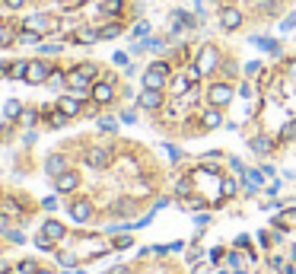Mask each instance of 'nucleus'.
Listing matches in <instances>:
<instances>
[{
    "label": "nucleus",
    "instance_id": "obj_1",
    "mask_svg": "<svg viewBox=\"0 0 296 274\" xmlns=\"http://www.w3.org/2000/svg\"><path fill=\"white\" fill-rule=\"evenodd\" d=\"M51 74H54V67H51L48 61H29V67H26V83L38 86V83L51 80Z\"/></svg>",
    "mask_w": 296,
    "mask_h": 274
},
{
    "label": "nucleus",
    "instance_id": "obj_2",
    "mask_svg": "<svg viewBox=\"0 0 296 274\" xmlns=\"http://www.w3.org/2000/svg\"><path fill=\"white\" fill-rule=\"evenodd\" d=\"M207 102H210V106H216V108L230 106V102H232V86H230L226 80L210 83V90H207Z\"/></svg>",
    "mask_w": 296,
    "mask_h": 274
},
{
    "label": "nucleus",
    "instance_id": "obj_3",
    "mask_svg": "<svg viewBox=\"0 0 296 274\" xmlns=\"http://www.w3.org/2000/svg\"><path fill=\"white\" fill-rule=\"evenodd\" d=\"M198 67H201L204 74H214L216 67H220V51H216V45H204L201 51H198Z\"/></svg>",
    "mask_w": 296,
    "mask_h": 274
},
{
    "label": "nucleus",
    "instance_id": "obj_4",
    "mask_svg": "<svg viewBox=\"0 0 296 274\" xmlns=\"http://www.w3.org/2000/svg\"><path fill=\"white\" fill-rule=\"evenodd\" d=\"M162 102H166V96H162V90H144L140 96H137V106L146 108V112H160Z\"/></svg>",
    "mask_w": 296,
    "mask_h": 274
},
{
    "label": "nucleus",
    "instance_id": "obj_5",
    "mask_svg": "<svg viewBox=\"0 0 296 274\" xmlns=\"http://www.w3.org/2000/svg\"><path fill=\"white\" fill-rule=\"evenodd\" d=\"M90 96H92V102H96V106H108V102L115 99V86H112L108 80H102V83H92Z\"/></svg>",
    "mask_w": 296,
    "mask_h": 274
},
{
    "label": "nucleus",
    "instance_id": "obj_6",
    "mask_svg": "<svg viewBox=\"0 0 296 274\" xmlns=\"http://www.w3.org/2000/svg\"><path fill=\"white\" fill-rule=\"evenodd\" d=\"M220 26H223V32L242 29V13L236 10V6H223V10H220Z\"/></svg>",
    "mask_w": 296,
    "mask_h": 274
},
{
    "label": "nucleus",
    "instance_id": "obj_7",
    "mask_svg": "<svg viewBox=\"0 0 296 274\" xmlns=\"http://www.w3.org/2000/svg\"><path fill=\"white\" fill-rule=\"evenodd\" d=\"M76 185H80V176L76 172H70V169H64L58 178H54V188H58V194H70V192H76Z\"/></svg>",
    "mask_w": 296,
    "mask_h": 274
},
{
    "label": "nucleus",
    "instance_id": "obj_8",
    "mask_svg": "<svg viewBox=\"0 0 296 274\" xmlns=\"http://www.w3.org/2000/svg\"><path fill=\"white\" fill-rule=\"evenodd\" d=\"M58 108H60V112H64V115H80L83 112V99L80 96H60L58 99Z\"/></svg>",
    "mask_w": 296,
    "mask_h": 274
},
{
    "label": "nucleus",
    "instance_id": "obj_9",
    "mask_svg": "<svg viewBox=\"0 0 296 274\" xmlns=\"http://www.w3.org/2000/svg\"><path fill=\"white\" fill-rule=\"evenodd\" d=\"M42 236H48L51 242H60V239L67 236V226L60 224V220H45V226H42Z\"/></svg>",
    "mask_w": 296,
    "mask_h": 274
},
{
    "label": "nucleus",
    "instance_id": "obj_10",
    "mask_svg": "<svg viewBox=\"0 0 296 274\" xmlns=\"http://www.w3.org/2000/svg\"><path fill=\"white\" fill-rule=\"evenodd\" d=\"M201 124L207 128V131H216V128H223V124H226V122H223V112H220L216 106H210V108L201 115Z\"/></svg>",
    "mask_w": 296,
    "mask_h": 274
},
{
    "label": "nucleus",
    "instance_id": "obj_11",
    "mask_svg": "<svg viewBox=\"0 0 296 274\" xmlns=\"http://www.w3.org/2000/svg\"><path fill=\"white\" fill-rule=\"evenodd\" d=\"M70 217L76 220V224H86V220L92 217V204H90V201H83V198H80V201H74V204H70Z\"/></svg>",
    "mask_w": 296,
    "mask_h": 274
},
{
    "label": "nucleus",
    "instance_id": "obj_12",
    "mask_svg": "<svg viewBox=\"0 0 296 274\" xmlns=\"http://www.w3.org/2000/svg\"><path fill=\"white\" fill-rule=\"evenodd\" d=\"M86 162H90L92 169H106L108 166V150L106 147H92L90 153H86Z\"/></svg>",
    "mask_w": 296,
    "mask_h": 274
},
{
    "label": "nucleus",
    "instance_id": "obj_13",
    "mask_svg": "<svg viewBox=\"0 0 296 274\" xmlns=\"http://www.w3.org/2000/svg\"><path fill=\"white\" fill-rule=\"evenodd\" d=\"M248 147H252V153H258V156H268V153L274 150V140H271V137H264V134H258V137H252V140H248Z\"/></svg>",
    "mask_w": 296,
    "mask_h": 274
},
{
    "label": "nucleus",
    "instance_id": "obj_14",
    "mask_svg": "<svg viewBox=\"0 0 296 274\" xmlns=\"http://www.w3.org/2000/svg\"><path fill=\"white\" fill-rule=\"evenodd\" d=\"M26 67H29V61H13V64H0V74H4V76H13V80H26Z\"/></svg>",
    "mask_w": 296,
    "mask_h": 274
},
{
    "label": "nucleus",
    "instance_id": "obj_15",
    "mask_svg": "<svg viewBox=\"0 0 296 274\" xmlns=\"http://www.w3.org/2000/svg\"><path fill=\"white\" fill-rule=\"evenodd\" d=\"M64 169H67V160L60 156V153H51V156L45 160V172H48V176H54V178H58L60 172H64Z\"/></svg>",
    "mask_w": 296,
    "mask_h": 274
},
{
    "label": "nucleus",
    "instance_id": "obj_16",
    "mask_svg": "<svg viewBox=\"0 0 296 274\" xmlns=\"http://www.w3.org/2000/svg\"><path fill=\"white\" fill-rule=\"evenodd\" d=\"M191 86H194V83H191L185 74H178L176 80H172V92H176V96H185V92H188Z\"/></svg>",
    "mask_w": 296,
    "mask_h": 274
},
{
    "label": "nucleus",
    "instance_id": "obj_17",
    "mask_svg": "<svg viewBox=\"0 0 296 274\" xmlns=\"http://www.w3.org/2000/svg\"><path fill=\"white\" fill-rule=\"evenodd\" d=\"M124 10V0H102V13L106 16H118Z\"/></svg>",
    "mask_w": 296,
    "mask_h": 274
},
{
    "label": "nucleus",
    "instance_id": "obj_18",
    "mask_svg": "<svg viewBox=\"0 0 296 274\" xmlns=\"http://www.w3.org/2000/svg\"><path fill=\"white\" fill-rule=\"evenodd\" d=\"M16 42H22V45H38L42 36H38V32H32V29H22V32H16Z\"/></svg>",
    "mask_w": 296,
    "mask_h": 274
},
{
    "label": "nucleus",
    "instance_id": "obj_19",
    "mask_svg": "<svg viewBox=\"0 0 296 274\" xmlns=\"http://www.w3.org/2000/svg\"><path fill=\"white\" fill-rule=\"evenodd\" d=\"M38 271V264L32 262V258H22V262H16V268H13V274H36Z\"/></svg>",
    "mask_w": 296,
    "mask_h": 274
},
{
    "label": "nucleus",
    "instance_id": "obj_20",
    "mask_svg": "<svg viewBox=\"0 0 296 274\" xmlns=\"http://www.w3.org/2000/svg\"><path fill=\"white\" fill-rule=\"evenodd\" d=\"M286 140H296V118H290V122L280 128V144H286Z\"/></svg>",
    "mask_w": 296,
    "mask_h": 274
},
{
    "label": "nucleus",
    "instance_id": "obj_21",
    "mask_svg": "<svg viewBox=\"0 0 296 274\" xmlns=\"http://www.w3.org/2000/svg\"><path fill=\"white\" fill-rule=\"evenodd\" d=\"M220 192H223V198H236V192H239V185H236V178H223V185H220Z\"/></svg>",
    "mask_w": 296,
    "mask_h": 274
},
{
    "label": "nucleus",
    "instance_id": "obj_22",
    "mask_svg": "<svg viewBox=\"0 0 296 274\" xmlns=\"http://www.w3.org/2000/svg\"><path fill=\"white\" fill-rule=\"evenodd\" d=\"M191 26H194V16L191 13H176V32L178 29H191Z\"/></svg>",
    "mask_w": 296,
    "mask_h": 274
},
{
    "label": "nucleus",
    "instance_id": "obj_23",
    "mask_svg": "<svg viewBox=\"0 0 296 274\" xmlns=\"http://www.w3.org/2000/svg\"><path fill=\"white\" fill-rule=\"evenodd\" d=\"M67 118H70V115H64L60 108H54V112L48 115V124H51V128H64V124H67Z\"/></svg>",
    "mask_w": 296,
    "mask_h": 274
},
{
    "label": "nucleus",
    "instance_id": "obj_24",
    "mask_svg": "<svg viewBox=\"0 0 296 274\" xmlns=\"http://www.w3.org/2000/svg\"><path fill=\"white\" fill-rule=\"evenodd\" d=\"M118 36H121V26H118V22L102 26V29H99V38H118Z\"/></svg>",
    "mask_w": 296,
    "mask_h": 274
},
{
    "label": "nucleus",
    "instance_id": "obj_25",
    "mask_svg": "<svg viewBox=\"0 0 296 274\" xmlns=\"http://www.w3.org/2000/svg\"><path fill=\"white\" fill-rule=\"evenodd\" d=\"M112 210H115L118 217H130V214H134V201H118Z\"/></svg>",
    "mask_w": 296,
    "mask_h": 274
},
{
    "label": "nucleus",
    "instance_id": "obj_26",
    "mask_svg": "<svg viewBox=\"0 0 296 274\" xmlns=\"http://www.w3.org/2000/svg\"><path fill=\"white\" fill-rule=\"evenodd\" d=\"M4 112H6V118H20V115H22V106H20L16 99H10V102L4 106Z\"/></svg>",
    "mask_w": 296,
    "mask_h": 274
},
{
    "label": "nucleus",
    "instance_id": "obj_27",
    "mask_svg": "<svg viewBox=\"0 0 296 274\" xmlns=\"http://www.w3.org/2000/svg\"><path fill=\"white\" fill-rule=\"evenodd\" d=\"M255 10L258 13H274L277 10V0H255Z\"/></svg>",
    "mask_w": 296,
    "mask_h": 274
},
{
    "label": "nucleus",
    "instance_id": "obj_28",
    "mask_svg": "<svg viewBox=\"0 0 296 274\" xmlns=\"http://www.w3.org/2000/svg\"><path fill=\"white\" fill-rule=\"evenodd\" d=\"M130 246H134V239H130V236L124 233V236H115V242H112V249H118V252H121V249H130Z\"/></svg>",
    "mask_w": 296,
    "mask_h": 274
},
{
    "label": "nucleus",
    "instance_id": "obj_29",
    "mask_svg": "<svg viewBox=\"0 0 296 274\" xmlns=\"http://www.w3.org/2000/svg\"><path fill=\"white\" fill-rule=\"evenodd\" d=\"M185 76H188L191 83H198V80H201V76H204V70H201V67H198V64H188V67H185Z\"/></svg>",
    "mask_w": 296,
    "mask_h": 274
},
{
    "label": "nucleus",
    "instance_id": "obj_30",
    "mask_svg": "<svg viewBox=\"0 0 296 274\" xmlns=\"http://www.w3.org/2000/svg\"><path fill=\"white\" fill-rule=\"evenodd\" d=\"M226 264L239 271V264H242V255H239V252H230V255H226Z\"/></svg>",
    "mask_w": 296,
    "mask_h": 274
},
{
    "label": "nucleus",
    "instance_id": "obj_31",
    "mask_svg": "<svg viewBox=\"0 0 296 274\" xmlns=\"http://www.w3.org/2000/svg\"><path fill=\"white\" fill-rule=\"evenodd\" d=\"M58 262H60V264H67V268H70V264H76V258H74L70 252H58Z\"/></svg>",
    "mask_w": 296,
    "mask_h": 274
},
{
    "label": "nucleus",
    "instance_id": "obj_32",
    "mask_svg": "<svg viewBox=\"0 0 296 274\" xmlns=\"http://www.w3.org/2000/svg\"><path fill=\"white\" fill-rule=\"evenodd\" d=\"M293 26H296V13H293V16H286V20H280V32H290Z\"/></svg>",
    "mask_w": 296,
    "mask_h": 274
},
{
    "label": "nucleus",
    "instance_id": "obj_33",
    "mask_svg": "<svg viewBox=\"0 0 296 274\" xmlns=\"http://www.w3.org/2000/svg\"><path fill=\"white\" fill-rule=\"evenodd\" d=\"M246 74H248V76H258V74H261V61H252V64H246Z\"/></svg>",
    "mask_w": 296,
    "mask_h": 274
},
{
    "label": "nucleus",
    "instance_id": "obj_34",
    "mask_svg": "<svg viewBox=\"0 0 296 274\" xmlns=\"http://www.w3.org/2000/svg\"><path fill=\"white\" fill-rule=\"evenodd\" d=\"M239 96H242V99H252V96H255V90H252V83H242V92H239Z\"/></svg>",
    "mask_w": 296,
    "mask_h": 274
},
{
    "label": "nucleus",
    "instance_id": "obj_35",
    "mask_svg": "<svg viewBox=\"0 0 296 274\" xmlns=\"http://www.w3.org/2000/svg\"><path fill=\"white\" fill-rule=\"evenodd\" d=\"M99 128H102V131H115V122H112V118H102V122H99Z\"/></svg>",
    "mask_w": 296,
    "mask_h": 274
},
{
    "label": "nucleus",
    "instance_id": "obj_36",
    "mask_svg": "<svg viewBox=\"0 0 296 274\" xmlns=\"http://www.w3.org/2000/svg\"><path fill=\"white\" fill-rule=\"evenodd\" d=\"M108 274H130V268H128V264H115Z\"/></svg>",
    "mask_w": 296,
    "mask_h": 274
},
{
    "label": "nucleus",
    "instance_id": "obj_37",
    "mask_svg": "<svg viewBox=\"0 0 296 274\" xmlns=\"http://www.w3.org/2000/svg\"><path fill=\"white\" fill-rule=\"evenodd\" d=\"M146 29H150L146 22H137V26H134V36H146Z\"/></svg>",
    "mask_w": 296,
    "mask_h": 274
},
{
    "label": "nucleus",
    "instance_id": "obj_38",
    "mask_svg": "<svg viewBox=\"0 0 296 274\" xmlns=\"http://www.w3.org/2000/svg\"><path fill=\"white\" fill-rule=\"evenodd\" d=\"M220 258H223V249H214V252H210V264H216Z\"/></svg>",
    "mask_w": 296,
    "mask_h": 274
},
{
    "label": "nucleus",
    "instance_id": "obj_39",
    "mask_svg": "<svg viewBox=\"0 0 296 274\" xmlns=\"http://www.w3.org/2000/svg\"><path fill=\"white\" fill-rule=\"evenodd\" d=\"M112 61H115V64H128V54H124V51H118V54L112 58Z\"/></svg>",
    "mask_w": 296,
    "mask_h": 274
},
{
    "label": "nucleus",
    "instance_id": "obj_40",
    "mask_svg": "<svg viewBox=\"0 0 296 274\" xmlns=\"http://www.w3.org/2000/svg\"><path fill=\"white\" fill-rule=\"evenodd\" d=\"M236 249H248V236H239L236 239Z\"/></svg>",
    "mask_w": 296,
    "mask_h": 274
},
{
    "label": "nucleus",
    "instance_id": "obj_41",
    "mask_svg": "<svg viewBox=\"0 0 296 274\" xmlns=\"http://www.w3.org/2000/svg\"><path fill=\"white\" fill-rule=\"evenodd\" d=\"M22 4H26V0H6V6H10V10H20Z\"/></svg>",
    "mask_w": 296,
    "mask_h": 274
},
{
    "label": "nucleus",
    "instance_id": "obj_42",
    "mask_svg": "<svg viewBox=\"0 0 296 274\" xmlns=\"http://www.w3.org/2000/svg\"><path fill=\"white\" fill-rule=\"evenodd\" d=\"M284 208H286V210H293V214H296V201H286V204H284Z\"/></svg>",
    "mask_w": 296,
    "mask_h": 274
},
{
    "label": "nucleus",
    "instance_id": "obj_43",
    "mask_svg": "<svg viewBox=\"0 0 296 274\" xmlns=\"http://www.w3.org/2000/svg\"><path fill=\"white\" fill-rule=\"evenodd\" d=\"M280 271H284V274H296V271H293V264H284Z\"/></svg>",
    "mask_w": 296,
    "mask_h": 274
},
{
    "label": "nucleus",
    "instance_id": "obj_44",
    "mask_svg": "<svg viewBox=\"0 0 296 274\" xmlns=\"http://www.w3.org/2000/svg\"><path fill=\"white\" fill-rule=\"evenodd\" d=\"M36 274H54V271H51V268H38Z\"/></svg>",
    "mask_w": 296,
    "mask_h": 274
},
{
    "label": "nucleus",
    "instance_id": "obj_45",
    "mask_svg": "<svg viewBox=\"0 0 296 274\" xmlns=\"http://www.w3.org/2000/svg\"><path fill=\"white\" fill-rule=\"evenodd\" d=\"M290 70H293V76H296V61H293V67H290Z\"/></svg>",
    "mask_w": 296,
    "mask_h": 274
},
{
    "label": "nucleus",
    "instance_id": "obj_46",
    "mask_svg": "<svg viewBox=\"0 0 296 274\" xmlns=\"http://www.w3.org/2000/svg\"><path fill=\"white\" fill-rule=\"evenodd\" d=\"M210 4H223V0H210Z\"/></svg>",
    "mask_w": 296,
    "mask_h": 274
},
{
    "label": "nucleus",
    "instance_id": "obj_47",
    "mask_svg": "<svg viewBox=\"0 0 296 274\" xmlns=\"http://www.w3.org/2000/svg\"><path fill=\"white\" fill-rule=\"evenodd\" d=\"M0 208H4V201H0Z\"/></svg>",
    "mask_w": 296,
    "mask_h": 274
}]
</instances>
